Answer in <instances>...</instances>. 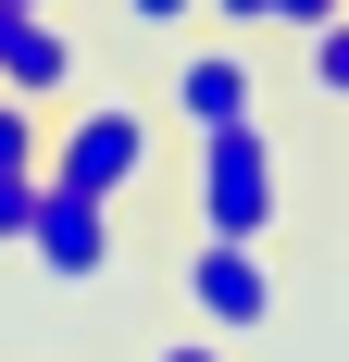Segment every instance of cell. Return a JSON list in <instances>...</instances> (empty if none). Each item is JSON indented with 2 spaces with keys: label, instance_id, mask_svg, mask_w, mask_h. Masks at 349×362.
<instances>
[{
  "label": "cell",
  "instance_id": "9c48e42d",
  "mask_svg": "<svg viewBox=\"0 0 349 362\" xmlns=\"http://www.w3.org/2000/svg\"><path fill=\"white\" fill-rule=\"evenodd\" d=\"M312 88H324V100H349V13L312 37Z\"/></svg>",
  "mask_w": 349,
  "mask_h": 362
},
{
  "label": "cell",
  "instance_id": "5b68a950",
  "mask_svg": "<svg viewBox=\"0 0 349 362\" xmlns=\"http://www.w3.org/2000/svg\"><path fill=\"white\" fill-rule=\"evenodd\" d=\"M174 125H187V138H200V125H249V112H262V75H249V50H225V37H212V50H174Z\"/></svg>",
  "mask_w": 349,
  "mask_h": 362
},
{
  "label": "cell",
  "instance_id": "277c9868",
  "mask_svg": "<svg viewBox=\"0 0 349 362\" xmlns=\"http://www.w3.org/2000/svg\"><path fill=\"white\" fill-rule=\"evenodd\" d=\"M25 262L50 275V288H100V275H112V200H88V187H50V175H37Z\"/></svg>",
  "mask_w": 349,
  "mask_h": 362
},
{
  "label": "cell",
  "instance_id": "7a4b0ae2",
  "mask_svg": "<svg viewBox=\"0 0 349 362\" xmlns=\"http://www.w3.org/2000/svg\"><path fill=\"white\" fill-rule=\"evenodd\" d=\"M150 163H162V125H150L138 100H88L75 125H50V150H37V175H50V187H88V200H125Z\"/></svg>",
  "mask_w": 349,
  "mask_h": 362
},
{
  "label": "cell",
  "instance_id": "5bb4252c",
  "mask_svg": "<svg viewBox=\"0 0 349 362\" xmlns=\"http://www.w3.org/2000/svg\"><path fill=\"white\" fill-rule=\"evenodd\" d=\"M13 13H63V0H13Z\"/></svg>",
  "mask_w": 349,
  "mask_h": 362
},
{
  "label": "cell",
  "instance_id": "52a82bcc",
  "mask_svg": "<svg viewBox=\"0 0 349 362\" xmlns=\"http://www.w3.org/2000/svg\"><path fill=\"white\" fill-rule=\"evenodd\" d=\"M37 225V163H0V250H25Z\"/></svg>",
  "mask_w": 349,
  "mask_h": 362
},
{
  "label": "cell",
  "instance_id": "8992f818",
  "mask_svg": "<svg viewBox=\"0 0 349 362\" xmlns=\"http://www.w3.org/2000/svg\"><path fill=\"white\" fill-rule=\"evenodd\" d=\"M75 75H88V50H75L50 13H13V0H0V88H13V100H63Z\"/></svg>",
  "mask_w": 349,
  "mask_h": 362
},
{
  "label": "cell",
  "instance_id": "6da1fadb",
  "mask_svg": "<svg viewBox=\"0 0 349 362\" xmlns=\"http://www.w3.org/2000/svg\"><path fill=\"white\" fill-rule=\"evenodd\" d=\"M275 213H287V163H275V138H262V112H249V125H200V138H187V225L262 250Z\"/></svg>",
  "mask_w": 349,
  "mask_h": 362
},
{
  "label": "cell",
  "instance_id": "4fadbf2b",
  "mask_svg": "<svg viewBox=\"0 0 349 362\" xmlns=\"http://www.w3.org/2000/svg\"><path fill=\"white\" fill-rule=\"evenodd\" d=\"M125 13H138V25H187L200 0H125Z\"/></svg>",
  "mask_w": 349,
  "mask_h": 362
},
{
  "label": "cell",
  "instance_id": "ba28073f",
  "mask_svg": "<svg viewBox=\"0 0 349 362\" xmlns=\"http://www.w3.org/2000/svg\"><path fill=\"white\" fill-rule=\"evenodd\" d=\"M37 150H50V125H37V100H13V88H0V163H37Z\"/></svg>",
  "mask_w": 349,
  "mask_h": 362
},
{
  "label": "cell",
  "instance_id": "30bf717a",
  "mask_svg": "<svg viewBox=\"0 0 349 362\" xmlns=\"http://www.w3.org/2000/svg\"><path fill=\"white\" fill-rule=\"evenodd\" d=\"M337 13H349V0H275V25H300V37H324Z\"/></svg>",
  "mask_w": 349,
  "mask_h": 362
},
{
  "label": "cell",
  "instance_id": "8fae6325",
  "mask_svg": "<svg viewBox=\"0 0 349 362\" xmlns=\"http://www.w3.org/2000/svg\"><path fill=\"white\" fill-rule=\"evenodd\" d=\"M212 25H275V0H200Z\"/></svg>",
  "mask_w": 349,
  "mask_h": 362
},
{
  "label": "cell",
  "instance_id": "3957f363",
  "mask_svg": "<svg viewBox=\"0 0 349 362\" xmlns=\"http://www.w3.org/2000/svg\"><path fill=\"white\" fill-rule=\"evenodd\" d=\"M174 288H187V325L200 337H249V325H275V300H287L249 238H187L174 250Z\"/></svg>",
  "mask_w": 349,
  "mask_h": 362
},
{
  "label": "cell",
  "instance_id": "7c38bea8",
  "mask_svg": "<svg viewBox=\"0 0 349 362\" xmlns=\"http://www.w3.org/2000/svg\"><path fill=\"white\" fill-rule=\"evenodd\" d=\"M150 362H237L225 337H174V350H150Z\"/></svg>",
  "mask_w": 349,
  "mask_h": 362
}]
</instances>
